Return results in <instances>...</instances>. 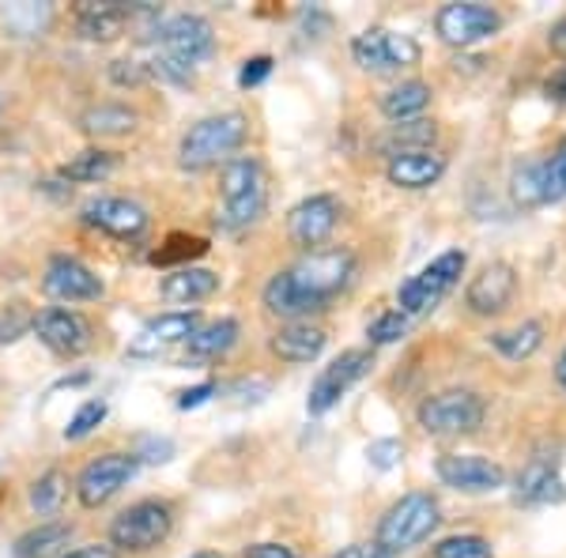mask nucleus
Here are the masks:
<instances>
[{
    "label": "nucleus",
    "instance_id": "nucleus-8",
    "mask_svg": "<svg viewBox=\"0 0 566 558\" xmlns=\"http://www.w3.org/2000/svg\"><path fill=\"white\" fill-rule=\"evenodd\" d=\"M159 39V53L186 69H197L200 61H208L216 53V27L197 12H178L170 20L155 27Z\"/></svg>",
    "mask_w": 566,
    "mask_h": 558
},
{
    "label": "nucleus",
    "instance_id": "nucleus-14",
    "mask_svg": "<svg viewBox=\"0 0 566 558\" xmlns=\"http://www.w3.org/2000/svg\"><path fill=\"white\" fill-rule=\"evenodd\" d=\"M42 291L57 302H98L106 295L103 280L72 253H53L42 272Z\"/></svg>",
    "mask_w": 566,
    "mask_h": 558
},
{
    "label": "nucleus",
    "instance_id": "nucleus-38",
    "mask_svg": "<svg viewBox=\"0 0 566 558\" xmlns=\"http://www.w3.org/2000/svg\"><path fill=\"white\" fill-rule=\"evenodd\" d=\"M208 250V242L205 238H186V234H175L167 242V250H159L155 253V264H175V261H181L178 269H186V261H193V257H200V253Z\"/></svg>",
    "mask_w": 566,
    "mask_h": 558
},
{
    "label": "nucleus",
    "instance_id": "nucleus-17",
    "mask_svg": "<svg viewBox=\"0 0 566 558\" xmlns=\"http://www.w3.org/2000/svg\"><path fill=\"white\" fill-rule=\"evenodd\" d=\"M340 223V200L328 197V193H317V197H306L291 208L287 215V238L298 245V250H317L328 234L336 231Z\"/></svg>",
    "mask_w": 566,
    "mask_h": 558
},
{
    "label": "nucleus",
    "instance_id": "nucleus-36",
    "mask_svg": "<svg viewBox=\"0 0 566 558\" xmlns=\"http://www.w3.org/2000/svg\"><path fill=\"white\" fill-rule=\"evenodd\" d=\"M434 558H495L483 536H450L434 547Z\"/></svg>",
    "mask_w": 566,
    "mask_h": 558
},
{
    "label": "nucleus",
    "instance_id": "nucleus-5",
    "mask_svg": "<svg viewBox=\"0 0 566 558\" xmlns=\"http://www.w3.org/2000/svg\"><path fill=\"white\" fill-rule=\"evenodd\" d=\"M175 533V509L163 498H144L133 502L129 509H122L109 520V547L117 555H148L159 544H167V536Z\"/></svg>",
    "mask_w": 566,
    "mask_h": 558
},
{
    "label": "nucleus",
    "instance_id": "nucleus-9",
    "mask_svg": "<svg viewBox=\"0 0 566 558\" xmlns=\"http://www.w3.org/2000/svg\"><path fill=\"white\" fill-rule=\"evenodd\" d=\"M140 472L136 453H103L95 461L84 464V472L76 475V498L84 509L106 506L109 498H117Z\"/></svg>",
    "mask_w": 566,
    "mask_h": 558
},
{
    "label": "nucleus",
    "instance_id": "nucleus-35",
    "mask_svg": "<svg viewBox=\"0 0 566 558\" xmlns=\"http://www.w3.org/2000/svg\"><path fill=\"white\" fill-rule=\"evenodd\" d=\"M106 400H84V404L76 408V415L69 419V427H65V442H80V438H87V434H95L98 427H103V419H106Z\"/></svg>",
    "mask_w": 566,
    "mask_h": 558
},
{
    "label": "nucleus",
    "instance_id": "nucleus-40",
    "mask_svg": "<svg viewBox=\"0 0 566 558\" xmlns=\"http://www.w3.org/2000/svg\"><path fill=\"white\" fill-rule=\"evenodd\" d=\"M109 80H114L117 87H140V84H148V65L144 61H114L109 65Z\"/></svg>",
    "mask_w": 566,
    "mask_h": 558
},
{
    "label": "nucleus",
    "instance_id": "nucleus-41",
    "mask_svg": "<svg viewBox=\"0 0 566 558\" xmlns=\"http://www.w3.org/2000/svg\"><path fill=\"white\" fill-rule=\"evenodd\" d=\"M269 76H272V57H264V53H261V57H250V61L242 65V72H239V87L250 91V87L264 84Z\"/></svg>",
    "mask_w": 566,
    "mask_h": 558
},
{
    "label": "nucleus",
    "instance_id": "nucleus-4",
    "mask_svg": "<svg viewBox=\"0 0 566 558\" xmlns=\"http://www.w3.org/2000/svg\"><path fill=\"white\" fill-rule=\"evenodd\" d=\"M438 520H442V506H438L434 494H427V491L400 494L378 520V547L386 555L412 551L423 539H431Z\"/></svg>",
    "mask_w": 566,
    "mask_h": 558
},
{
    "label": "nucleus",
    "instance_id": "nucleus-32",
    "mask_svg": "<svg viewBox=\"0 0 566 558\" xmlns=\"http://www.w3.org/2000/svg\"><path fill=\"white\" fill-rule=\"evenodd\" d=\"M114 167H117V155H114V151L87 148V151L72 155L65 167H61V178L87 186V181H103V178H109V173H114Z\"/></svg>",
    "mask_w": 566,
    "mask_h": 558
},
{
    "label": "nucleus",
    "instance_id": "nucleus-47",
    "mask_svg": "<svg viewBox=\"0 0 566 558\" xmlns=\"http://www.w3.org/2000/svg\"><path fill=\"white\" fill-rule=\"evenodd\" d=\"M547 45H552V53H559V57H566V15L552 27V34H547Z\"/></svg>",
    "mask_w": 566,
    "mask_h": 558
},
{
    "label": "nucleus",
    "instance_id": "nucleus-19",
    "mask_svg": "<svg viewBox=\"0 0 566 558\" xmlns=\"http://www.w3.org/2000/svg\"><path fill=\"white\" fill-rule=\"evenodd\" d=\"M514 197L522 204H552L566 197V144L552 159L525 162L514 170Z\"/></svg>",
    "mask_w": 566,
    "mask_h": 558
},
{
    "label": "nucleus",
    "instance_id": "nucleus-39",
    "mask_svg": "<svg viewBox=\"0 0 566 558\" xmlns=\"http://www.w3.org/2000/svg\"><path fill=\"white\" fill-rule=\"evenodd\" d=\"M400 456H405V445H400L397 438H381V442H370V445H367V461H370L378 472L397 468Z\"/></svg>",
    "mask_w": 566,
    "mask_h": 558
},
{
    "label": "nucleus",
    "instance_id": "nucleus-3",
    "mask_svg": "<svg viewBox=\"0 0 566 558\" xmlns=\"http://www.w3.org/2000/svg\"><path fill=\"white\" fill-rule=\"evenodd\" d=\"M250 136V117L239 109H227V114L200 117L197 125H189V133L178 144V167L189 173L223 167L227 159H234V151Z\"/></svg>",
    "mask_w": 566,
    "mask_h": 558
},
{
    "label": "nucleus",
    "instance_id": "nucleus-33",
    "mask_svg": "<svg viewBox=\"0 0 566 558\" xmlns=\"http://www.w3.org/2000/svg\"><path fill=\"white\" fill-rule=\"evenodd\" d=\"M65 494H69V475L61 468H50L31 483L27 502H31V509L39 517H53L61 509V502H65Z\"/></svg>",
    "mask_w": 566,
    "mask_h": 558
},
{
    "label": "nucleus",
    "instance_id": "nucleus-2",
    "mask_svg": "<svg viewBox=\"0 0 566 558\" xmlns=\"http://www.w3.org/2000/svg\"><path fill=\"white\" fill-rule=\"evenodd\" d=\"M269 212V173L258 155H234L219 167V208L216 223L231 234L258 227Z\"/></svg>",
    "mask_w": 566,
    "mask_h": 558
},
{
    "label": "nucleus",
    "instance_id": "nucleus-13",
    "mask_svg": "<svg viewBox=\"0 0 566 558\" xmlns=\"http://www.w3.org/2000/svg\"><path fill=\"white\" fill-rule=\"evenodd\" d=\"M370 366H374L370 351H344L340 359L328 362L325 370L317 373L314 389H310V397H306V411H310V415H325L328 408L340 404L344 392H348L355 381L367 378Z\"/></svg>",
    "mask_w": 566,
    "mask_h": 558
},
{
    "label": "nucleus",
    "instance_id": "nucleus-25",
    "mask_svg": "<svg viewBox=\"0 0 566 558\" xmlns=\"http://www.w3.org/2000/svg\"><path fill=\"white\" fill-rule=\"evenodd\" d=\"M239 333L242 328L234 317H219V322H212V325H200L197 333L186 340V359H193V362L223 359V355L239 344Z\"/></svg>",
    "mask_w": 566,
    "mask_h": 558
},
{
    "label": "nucleus",
    "instance_id": "nucleus-6",
    "mask_svg": "<svg viewBox=\"0 0 566 558\" xmlns=\"http://www.w3.org/2000/svg\"><path fill=\"white\" fill-rule=\"evenodd\" d=\"M464 264H469V253L464 250H446L442 257H434L427 269H419L412 280L400 283L397 291V309L405 317L412 314H427V309H434L438 302L450 295L453 287H458Z\"/></svg>",
    "mask_w": 566,
    "mask_h": 558
},
{
    "label": "nucleus",
    "instance_id": "nucleus-1",
    "mask_svg": "<svg viewBox=\"0 0 566 558\" xmlns=\"http://www.w3.org/2000/svg\"><path fill=\"white\" fill-rule=\"evenodd\" d=\"M355 280L352 250H310L291 269L276 272L264 283V309L283 322H306L310 314H322L328 302L348 291Z\"/></svg>",
    "mask_w": 566,
    "mask_h": 558
},
{
    "label": "nucleus",
    "instance_id": "nucleus-44",
    "mask_svg": "<svg viewBox=\"0 0 566 558\" xmlns=\"http://www.w3.org/2000/svg\"><path fill=\"white\" fill-rule=\"evenodd\" d=\"M242 558H298L287 544H250Z\"/></svg>",
    "mask_w": 566,
    "mask_h": 558
},
{
    "label": "nucleus",
    "instance_id": "nucleus-10",
    "mask_svg": "<svg viewBox=\"0 0 566 558\" xmlns=\"http://www.w3.org/2000/svg\"><path fill=\"white\" fill-rule=\"evenodd\" d=\"M352 57L367 72H397L419 65V42L412 34H392L386 27H370V31L355 34Z\"/></svg>",
    "mask_w": 566,
    "mask_h": 558
},
{
    "label": "nucleus",
    "instance_id": "nucleus-23",
    "mask_svg": "<svg viewBox=\"0 0 566 558\" xmlns=\"http://www.w3.org/2000/svg\"><path fill=\"white\" fill-rule=\"evenodd\" d=\"M325 328L310 325V322H287L280 325L276 333H272V355H276L280 362H291V366H303V362H314L317 355L325 351Z\"/></svg>",
    "mask_w": 566,
    "mask_h": 558
},
{
    "label": "nucleus",
    "instance_id": "nucleus-26",
    "mask_svg": "<svg viewBox=\"0 0 566 558\" xmlns=\"http://www.w3.org/2000/svg\"><path fill=\"white\" fill-rule=\"evenodd\" d=\"M163 298L170 302H205L219 291V276L212 269H197V264H186V269H175L167 280H163Z\"/></svg>",
    "mask_w": 566,
    "mask_h": 558
},
{
    "label": "nucleus",
    "instance_id": "nucleus-28",
    "mask_svg": "<svg viewBox=\"0 0 566 558\" xmlns=\"http://www.w3.org/2000/svg\"><path fill=\"white\" fill-rule=\"evenodd\" d=\"M431 98H434L431 84H423V80H405V84L389 87L386 95H381V114H386L389 122H416V117L427 114Z\"/></svg>",
    "mask_w": 566,
    "mask_h": 558
},
{
    "label": "nucleus",
    "instance_id": "nucleus-30",
    "mask_svg": "<svg viewBox=\"0 0 566 558\" xmlns=\"http://www.w3.org/2000/svg\"><path fill=\"white\" fill-rule=\"evenodd\" d=\"M544 344V325L541 322H522L514 328H502V333H491V347L510 362H522L528 355H536Z\"/></svg>",
    "mask_w": 566,
    "mask_h": 558
},
{
    "label": "nucleus",
    "instance_id": "nucleus-18",
    "mask_svg": "<svg viewBox=\"0 0 566 558\" xmlns=\"http://www.w3.org/2000/svg\"><path fill=\"white\" fill-rule=\"evenodd\" d=\"M438 480L453 491H464V494H488V491H499L506 483V472L502 464L488 461V456H476V453H446L438 456L434 464Z\"/></svg>",
    "mask_w": 566,
    "mask_h": 558
},
{
    "label": "nucleus",
    "instance_id": "nucleus-51",
    "mask_svg": "<svg viewBox=\"0 0 566 558\" xmlns=\"http://www.w3.org/2000/svg\"><path fill=\"white\" fill-rule=\"evenodd\" d=\"M0 109H4V98H0Z\"/></svg>",
    "mask_w": 566,
    "mask_h": 558
},
{
    "label": "nucleus",
    "instance_id": "nucleus-31",
    "mask_svg": "<svg viewBox=\"0 0 566 558\" xmlns=\"http://www.w3.org/2000/svg\"><path fill=\"white\" fill-rule=\"evenodd\" d=\"M434 122H427V117H416V122H397L392 129L381 136V148L389 151V159L392 155H400V151H423V148H431L434 144Z\"/></svg>",
    "mask_w": 566,
    "mask_h": 558
},
{
    "label": "nucleus",
    "instance_id": "nucleus-16",
    "mask_svg": "<svg viewBox=\"0 0 566 558\" xmlns=\"http://www.w3.org/2000/svg\"><path fill=\"white\" fill-rule=\"evenodd\" d=\"M84 223L109 238H117V242H140L151 227V215H148V208H140L136 200L98 197L84 208Z\"/></svg>",
    "mask_w": 566,
    "mask_h": 558
},
{
    "label": "nucleus",
    "instance_id": "nucleus-46",
    "mask_svg": "<svg viewBox=\"0 0 566 558\" xmlns=\"http://www.w3.org/2000/svg\"><path fill=\"white\" fill-rule=\"evenodd\" d=\"M333 558H389V555L381 551L378 544H352V547H340Z\"/></svg>",
    "mask_w": 566,
    "mask_h": 558
},
{
    "label": "nucleus",
    "instance_id": "nucleus-21",
    "mask_svg": "<svg viewBox=\"0 0 566 558\" xmlns=\"http://www.w3.org/2000/svg\"><path fill=\"white\" fill-rule=\"evenodd\" d=\"M129 20H133L129 4H114V0H80L76 4V31L87 42L122 39Z\"/></svg>",
    "mask_w": 566,
    "mask_h": 558
},
{
    "label": "nucleus",
    "instance_id": "nucleus-24",
    "mask_svg": "<svg viewBox=\"0 0 566 558\" xmlns=\"http://www.w3.org/2000/svg\"><path fill=\"white\" fill-rule=\"evenodd\" d=\"M446 173V155H438L431 148L423 151H400L389 159L386 167V178L392 181L397 189H431L438 178Z\"/></svg>",
    "mask_w": 566,
    "mask_h": 558
},
{
    "label": "nucleus",
    "instance_id": "nucleus-15",
    "mask_svg": "<svg viewBox=\"0 0 566 558\" xmlns=\"http://www.w3.org/2000/svg\"><path fill=\"white\" fill-rule=\"evenodd\" d=\"M200 328V314L197 309H170V314H159L151 322L140 325V333L129 340V359H155V355L170 351V347L186 344Z\"/></svg>",
    "mask_w": 566,
    "mask_h": 558
},
{
    "label": "nucleus",
    "instance_id": "nucleus-22",
    "mask_svg": "<svg viewBox=\"0 0 566 558\" xmlns=\"http://www.w3.org/2000/svg\"><path fill=\"white\" fill-rule=\"evenodd\" d=\"M517 498H522V502H536V506L566 498V487H563V480H559V453L528 456V464H525L522 472H517Z\"/></svg>",
    "mask_w": 566,
    "mask_h": 558
},
{
    "label": "nucleus",
    "instance_id": "nucleus-50",
    "mask_svg": "<svg viewBox=\"0 0 566 558\" xmlns=\"http://www.w3.org/2000/svg\"><path fill=\"white\" fill-rule=\"evenodd\" d=\"M0 340H8V336H4V325H0Z\"/></svg>",
    "mask_w": 566,
    "mask_h": 558
},
{
    "label": "nucleus",
    "instance_id": "nucleus-43",
    "mask_svg": "<svg viewBox=\"0 0 566 558\" xmlns=\"http://www.w3.org/2000/svg\"><path fill=\"white\" fill-rule=\"evenodd\" d=\"M219 392V386L216 381H200V386H193V389H181L178 392V408L181 411H193V408H200V404H208Z\"/></svg>",
    "mask_w": 566,
    "mask_h": 558
},
{
    "label": "nucleus",
    "instance_id": "nucleus-12",
    "mask_svg": "<svg viewBox=\"0 0 566 558\" xmlns=\"http://www.w3.org/2000/svg\"><path fill=\"white\" fill-rule=\"evenodd\" d=\"M502 27V15L488 4H472V0H461V4H442L434 15V31L442 42L450 45H476L483 39H491Z\"/></svg>",
    "mask_w": 566,
    "mask_h": 558
},
{
    "label": "nucleus",
    "instance_id": "nucleus-20",
    "mask_svg": "<svg viewBox=\"0 0 566 558\" xmlns=\"http://www.w3.org/2000/svg\"><path fill=\"white\" fill-rule=\"evenodd\" d=\"M514 295H517L514 264L495 261V264H488V269H480V276H472L469 291H464V306L480 317H495L514 302Z\"/></svg>",
    "mask_w": 566,
    "mask_h": 558
},
{
    "label": "nucleus",
    "instance_id": "nucleus-48",
    "mask_svg": "<svg viewBox=\"0 0 566 558\" xmlns=\"http://www.w3.org/2000/svg\"><path fill=\"white\" fill-rule=\"evenodd\" d=\"M555 381H559V389L566 392V347H563L559 362H555Z\"/></svg>",
    "mask_w": 566,
    "mask_h": 558
},
{
    "label": "nucleus",
    "instance_id": "nucleus-11",
    "mask_svg": "<svg viewBox=\"0 0 566 558\" xmlns=\"http://www.w3.org/2000/svg\"><path fill=\"white\" fill-rule=\"evenodd\" d=\"M34 336L42 340V347H50L61 359H80L91 344H95V333H91V322L76 309L65 306H50L34 317Z\"/></svg>",
    "mask_w": 566,
    "mask_h": 558
},
{
    "label": "nucleus",
    "instance_id": "nucleus-27",
    "mask_svg": "<svg viewBox=\"0 0 566 558\" xmlns=\"http://www.w3.org/2000/svg\"><path fill=\"white\" fill-rule=\"evenodd\" d=\"M136 122H140V114L125 103H95L80 114V129L87 136H98V140L103 136H129L136 129Z\"/></svg>",
    "mask_w": 566,
    "mask_h": 558
},
{
    "label": "nucleus",
    "instance_id": "nucleus-42",
    "mask_svg": "<svg viewBox=\"0 0 566 558\" xmlns=\"http://www.w3.org/2000/svg\"><path fill=\"white\" fill-rule=\"evenodd\" d=\"M170 453H175V445L167 442V438H144L140 450H136V461H148V464H167Z\"/></svg>",
    "mask_w": 566,
    "mask_h": 558
},
{
    "label": "nucleus",
    "instance_id": "nucleus-7",
    "mask_svg": "<svg viewBox=\"0 0 566 558\" xmlns=\"http://www.w3.org/2000/svg\"><path fill=\"white\" fill-rule=\"evenodd\" d=\"M483 415H488V404H483L480 392L472 389H446L434 392L419 404L416 419L427 434L434 438H458V434H472V430L483 427Z\"/></svg>",
    "mask_w": 566,
    "mask_h": 558
},
{
    "label": "nucleus",
    "instance_id": "nucleus-37",
    "mask_svg": "<svg viewBox=\"0 0 566 558\" xmlns=\"http://www.w3.org/2000/svg\"><path fill=\"white\" fill-rule=\"evenodd\" d=\"M408 333V317L400 314V309H386L381 317H374L367 325V340L374 347H386V344H397L400 336Z\"/></svg>",
    "mask_w": 566,
    "mask_h": 558
},
{
    "label": "nucleus",
    "instance_id": "nucleus-29",
    "mask_svg": "<svg viewBox=\"0 0 566 558\" xmlns=\"http://www.w3.org/2000/svg\"><path fill=\"white\" fill-rule=\"evenodd\" d=\"M72 525L69 520H42L39 528L15 539V558H57L61 547H69Z\"/></svg>",
    "mask_w": 566,
    "mask_h": 558
},
{
    "label": "nucleus",
    "instance_id": "nucleus-34",
    "mask_svg": "<svg viewBox=\"0 0 566 558\" xmlns=\"http://www.w3.org/2000/svg\"><path fill=\"white\" fill-rule=\"evenodd\" d=\"M0 20L12 34H20V39H34V34H42L45 27H50L53 12L50 4H8L4 12H0Z\"/></svg>",
    "mask_w": 566,
    "mask_h": 558
},
{
    "label": "nucleus",
    "instance_id": "nucleus-45",
    "mask_svg": "<svg viewBox=\"0 0 566 558\" xmlns=\"http://www.w3.org/2000/svg\"><path fill=\"white\" fill-rule=\"evenodd\" d=\"M57 558H122L109 544H87V547H76V551H61Z\"/></svg>",
    "mask_w": 566,
    "mask_h": 558
},
{
    "label": "nucleus",
    "instance_id": "nucleus-49",
    "mask_svg": "<svg viewBox=\"0 0 566 558\" xmlns=\"http://www.w3.org/2000/svg\"><path fill=\"white\" fill-rule=\"evenodd\" d=\"M189 558H223V555H219V551H193Z\"/></svg>",
    "mask_w": 566,
    "mask_h": 558
}]
</instances>
